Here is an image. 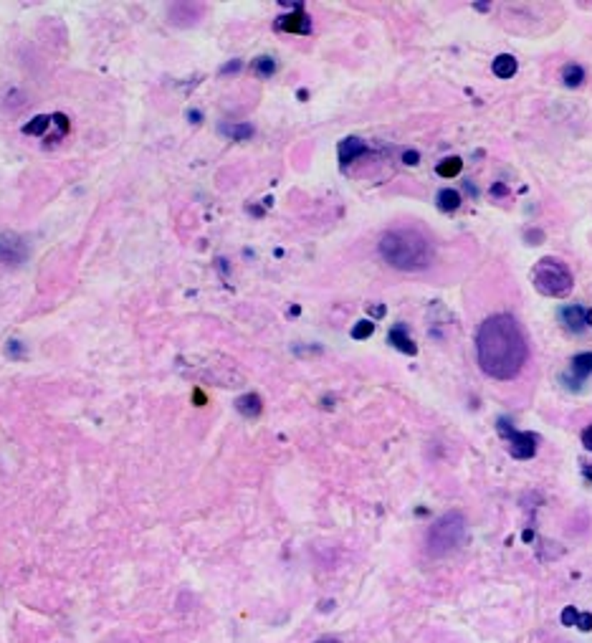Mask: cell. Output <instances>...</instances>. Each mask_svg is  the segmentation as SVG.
<instances>
[{
  "label": "cell",
  "instance_id": "5",
  "mask_svg": "<svg viewBox=\"0 0 592 643\" xmlns=\"http://www.w3.org/2000/svg\"><path fill=\"white\" fill-rule=\"evenodd\" d=\"M0 259L6 264H23L29 259V248L15 233H0Z\"/></svg>",
  "mask_w": 592,
  "mask_h": 643
},
{
  "label": "cell",
  "instance_id": "23",
  "mask_svg": "<svg viewBox=\"0 0 592 643\" xmlns=\"http://www.w3.org/2000/svg\"><path fill=\"white\" fill-rule=\"evenodd\" d=\"M241 58H236V61H230V63H225L223 69H221V74H236V71H241Z\"/></svg>",
  "mask_w": 592,
  "mask_h": 643
},
{
  "label": "cell",
  "instance_id": "17",
  "mask_svg": "<svg viewBox=\"0 0 592 643\" xmlns=\"http://www.w3.org/2000/svg\"><path fill=\"white\" fill-rule=\"evenodd\" d=\"M221 132L230 140H251L253 137V127L251 125H223Z\"/></svg>",
  "mask_w": 592,
  "mask_h": 643
},
{
  "label": "cell",
  "instance_id": "9",
  "mask_svg": "<svg viewBox=\"0 0 592 643\" xmlns=\"http://www.w3.org/2000/svg\"><path fill=\"white\" fill-rule=\"evenodd\" d=\"M585 315H587V309H582L579 304H567V307H562V312H559V319H562V324L570 332H582V329L587 327V322H585Z\"/></svg>",
  "mask_w": 592,
  "mask_h": 643
},
{
  "label": "cell",
  "instance_id": "1",
  "mask_svg": "<svg viewBox=\"0 0 592 643\" xmlns=\"http://www.w3.org/2000/svg\"><path fill=\"white\" fill-rule=\"evenodd\" d=\"M476 355L481 370L488 378L511 380L516 378L529 357V344L519 322L509 315L488 317L476 335Z\"/></svg>",
  "mask_w": 592,
  "mask_h": 643
},
{
  "label": "cell",
  "instance_id": "28",
  "mask_svg": "<svg viewBox=\"0 0 592 643\" xmlns=\"http://www.w3.org/2000/svg\"><path fill=\"white\" fill-rule=\"evenodd\" d=\"M190 122H195V125H198V122H200V114H198V112H190Z\"/></svg>",
  "mask_w": 592,
  "mask_h": 643
},
{
  "label": "cell",
  "instance_id": "19",
  "mask_svg": "<svg viewBox=\"0 0 592 643\" xmlns=\"http://www.w3.org/2000/svg\"><path fill=\"white\" fill-rule=\"evenodd\" d=\"M49 125H51V117L41 114V117H35L33 122H29V125L23 127V132H26V134H43Z\"/></svg>",
  "mask_w": 592,
  "mask_h": 643
},
{
  "label": "cell",
  "instance_id": "25",
  "mask_svg": "<svg viewBox=\"0 0 592 643\" xmlns=\"http://www.w3.org/2000/svg\"><path fill=\"white\" fill-rule=\"evenodd\" d=\"M582 446H585L587 451H592V426L585 428V434H582Z\"/></svg>",
  "mask_w": 592,
  "mask_h": 643
},
{
  "label": "cell",
  "instance_id": "15",
  "mask_svg": "<svg viewBox=\"0 0 592 643\" xmlns=\"http://www.w3.org/2000/svg\"><path fill=\"white\" fill-rule=\"evenodd\" d=\"M582 79H585V69L579 66V63H567L562 69V81H564V86H579L582 84Z\"/></svg>",
  "mask_w": 592,
  "mask_h": 643
},
{
  "label": "cell",
  "instance_id": "8",
  "mask_svg": "<svg viewBox=\"0 0 592 643\" xmlns=\"http://www.w3.org/2000/svg\"><path fill=\"white\" fill-rule=\"evenodd\" d=\"M570 372H572V390H579V383H585L592 375V352H579V355L572 357L570 363Z\"/></svg>",
  "mask_w": 592,
  "mask_h": 643
},
{
  "label": "cell",
  "instance_id": "11",
  "mask_svg": "<svg viewBox=\"0 0 592 643\" xmlns=\"http://www.w3.org/2000/svg\"><path fill=\"white\" fill-rule=\"evenodd\" d=\"M367 152V145H365L360 137H347V140L339 142V162L342 165H349L352 160H357L360 154Z\"/></svg>",
  "mask_w": 592,
  "mask_h": 643
},
{
  "label": "cell",
  "instance_id": "27",
  "mask_svg": "<svg viewBox=\"0 0 592 643\" xmlns=\"http://www.w3.org/2000/svg\"><path fill=\"white\" fill-rule=\"evenodd\" d=\"M585 322H587V327H592V309H587V315H585Z\"/></svg>",
  "mask_w": 592,
  "mask_h": 643
},
{
  "label": "cell",
  "instance_id": "30",
  "mask_svg": "<svg viewBox=\"0 0 592 643\" xmlns=\"http://www.w3.org/2000/svg\"><path fill=\"white\" fill-rule=\"evenodd\" d=\"M524 539H527V542H531V539H534V532L527 530V532H524Z\"/></svg>",
  "mask_w": 592,
  "mask_h": 643
},
{
  "label": "cell",
  "instance_id": "29",
  "mask_svg": "<svg viewBox=\"0 0 592 643\" xmlns=\"http://www.w3.org/2000/svg\"><path fill=\"white\" fill-rule=\"evenodd\" d=\"M317 643H342V641H337V638H319Z\"/></svg>",
  "mask_w": 592,
  "mask_h": 643
},
{
  "label": "cell",
  "instance_id": "22",
  "mask_svg": "<svg viewBox=\"0 0 592 643\" xmlns=\"http://www.w3.org/2000/svg\"><path fill=\"white\" fill-rule=\"evenodd\" d=\"M577 628L585 630V633H590L592 630V613H579L577 615Z\"/></svg>",
  "mask_w": 592,
  "mask_h": 643
},
{
  "label": "cell",
  "instance_id": "3",
  "mask_svg": "<svg viewBox=\"0 0 592 643\" xmlns=\"http://www.w3.org/2000/svg\"><path fill=\"white\" fill-rule=\"evenodd\" d=\"M531 281L539 294L544 296H567L575 287V279H572V271L562 264L559 259H539L536 266L531 269Z\"/></svg>",
  "mask_w": 592,
  "mask_h": 643
},
{
  "label": "cell",
  "instance_id": "4",
  "mask_svg": "<svg viewBox=\"0 0 592 643\" xmlns=\"http://www.w3.org/2000/svg\"><path fill=\"white\" fill-rule=\"evenodd\" d=\"M466 534V517L461 511H448L440 519H435L428 530V553L440 557L461 545Z\"/></svg>",
  "mask_w": 592,
  "mask_h": 643
},
{
  "label": "cell",
  "instance_id": "26",
  "mask_svg": "<svg viewBox=\"0 0 592 643\" xmlns=\"http://www.w3.org/2000/svg\"><path fill=\"white\" fill-rule=\"evenodd\" d=\"M582 474H585L587 482H592V463H585V466H582Z\"/></svg>",
  "mask_w": 592,
  "mask_h": 643
},
{
  "label": "cell",
  "instance_id": "6",
  "mask_svg": "<svg viewBox=\"0 0 592 643\" xmlns=\"http://www.w3.org/2000/svg\"><path fill=\"white\" fill-rule=\"evenodd\" d=\"M509 438V454L514 456V459H531V456L536 454V436L534 434H527V431H511V434L506 436Z\"/></svg>",
  "mask_w": 592,
  "mask_h": 643
},
{
  "label": "cell",
  "instance_id": "12",
  "mask_svg": "<svg viewBox=\"0 0 592 643\" xmlns=\"http://www.w3.org/2000/svg\"><path fill=\"white\" fill-rule=\"evenodd\" d=\"M236 408L243 413L246 418H256V415H261V411H264V403H261V398H258L256 392H248V395H241V398L236 400Z\"/></svg>",
  "mask_w": 592,
  "mask_h": 643
},
{
  "label": "cell",
  "instance_id": "16",
  "mask_svg": "<svg viewBox=\"0 0 592 643\" xmlns=\"http://www.w3.org/2000/svg\"><path fill=\"white\" fill-rule=\"evenodd\" d=\"M461 170H463V160H461V157H446V160L438 162L435 173H438L440 177H456V175H461Z\"/></svg>",
  "mask_w": 592,
  "mask_h": 643
},
{
  "label": "cell",
  "instance_id": "13",
  "mask_svg": "<svg viewBox=\"0 0 592 643\" xmlns=\"http://www.w3.org/2000/svg\"><path fill=\"white\" fill-rule=\"evenodd\" d=\"M494 74L499 79H511L516 74V69H519V63H516L514 56H509V54H502V56L494 58Z\"/></svg>",
  "mask_w": 592,
  "mask_h": 643
},
{
  "label": "cell",
  "instance_id": "20",
  "mask_svg": "<svg viewBox=\"0 0 592 643\" xmlns=\"http://www.w3.org/2000/svg\"><path fill=\"white\" fill-rule=\"evenodd\" d=\"M372 332H375V322H372V319L357 322L355 327H352V337H355V340H367Z\"/></svg>",
  "mask_w": 592,
  "mask_h": 643
},
{
  "label": "cell",
  "instance_id": "10",
  "mask_svg": "<svg viewBox=\"0 0 592 643\" xmlns=\"http://www.w3.org/2000/svg\"><path fill=\"white\" fill-rule=\"evenodd\" d=\"M387 340H390L392 347H397V350L405 352V355H418V344L413 342V337L408 335V327H405V324H395V327L390 329Z\"/></svg>",
  "mask_w": 592,
  "mask_h": 643
},
{
  "label": "cell",
  "instance_id": "14",
  "mask_svg": "<svg viewBox=\"0 0 592 643\" xmlns=\"http://www.w3.org/2000/svg\"><path fill=\"white\" fill-rule=\"evenodd\" d=\"M435 203H438V208L443 210V213H453V210L461 208V193L458 190H451V188L440 190Z\"/></svg>",
  "mask_w": 592,
  "mask_h": 643
},
{
  "label": "cell",
  "instance_id": "7",
  "mask_svg": "<svg viewBox=\"0 0 592 643\" xmlns=\"http://www.w3.org/2000/svg\"><path fill=\"white\" fill-rule=\"evenodd\" d=\"M276 31H284V33H301V35H307L309 31H312V21H309V15L304 13V10H296V13L281 15L279 21H276Z\"/></svg>",
  "mask_w": 592,
  "mask_h": 643
},
{
  "label": "cell",
  "instance_id": "2",
  "mask_svg": "<svg viewBox=\"0 0 592 643\" xmlns=\"http://www.w3.org/2000/svg\"><path fill=\"white\" fill-rule=\"evenodd\" d=\"M380 256H383L392 269L400 271H420L431 266L433 248L431 241L415 228H395L380 238Z\"/></svg>",
  "mask_w": 592,
  "mask_h": 643
},
{
  "label": "cell",
  "instance_id": "21",
  "mask_svg": "<svg viewBox=\"0 0 592 643\" xmlns=\"http://www.w3.org/2000/svg\"><path fill=\"white\" fill-rule=\"evenodd\" d=\"M577 615H579V610L577 608H572V605H567V608L562 610V626H577Z\"/></svg>",
  "mask_w": 592,
  "mask_h": 643
},
{
  "label": "cell",
  "instance_id": "24",
  "mask_svg": "<svg viewBox=\"0 0 592 643\" xmlns=\"http://www.w3.org/2000/svg\"><path fill=\"white\" fill-rule=\"evenodd\" d=\"M403 162H405V165H418V162H420V154L415 152V150H408V152L403 154Z\"/></svg>",
  "mask_w": 592,
  "mask_h": 643
},
{
  "label": "cell",
  "instance_id": "18",
  "mask_svg": "<svg viewBox=\"0 0 592 643\" xmlns=\"http://www.w3.org/2000/svg\"><path fill=\"white\" fill-rule=\"evenodd\" d=\"M253 69H256V74L261 79H269V77H273V71H276V61H273L271 56H261V58H256Z\"/></svg>",
  "mask_w": 592,
  "mask_h": 643
}]
</instances>
